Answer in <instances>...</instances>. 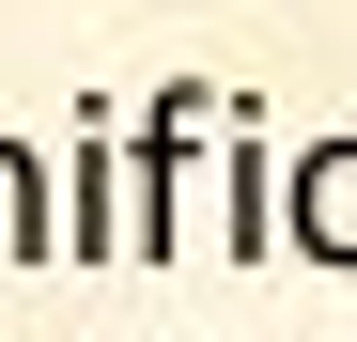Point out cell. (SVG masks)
<instances>
[{
  "label": "cell",
  "instance_id": "obj_1",
  "mask_svg": "<svg viewBox=\"0 0 357 342\" xmlns=\"http://www.w3.org/2000/svg\"><path fill=\"white\" fill-rule=\"evenodd\" d=\"M202 140H218V94L202 78H171V94L125 109V265H171V249H187V171H202Z\"/></svg>",
  "mask_w": 357,
  "mask_h": 342
},
{
  "label": "cell",
  "instance_id": "obj_2",
  "mask_svg": "<svg viewBox=\"0 0 357 342\" xmlns=\"http://www.w3.org/2000/svg\"><path fill=\"white\" fill-rule=\"evenodd\" d=\"M202 171H218V265H280V140H264L249 94H218Z\"/></svg>",
  "mask_w": 357,
  "mask_h": 342
},
{
  "label": "cell",
  "instance_id": "obj_3",
  "mask_svg": "<svg viewBox=\"0 0 357 342\" xmlns=\"http://www.w3.org/2000/svg\"><path fill=\"white\" fill-rule=\"evenodd\" d=\"M63 265H125V109H78V156H47Z\"/></svg>",
  "mask_w": 357,
  "mask_h": 342
},
{
  "label": "cell",
  "instance_id": "obj_4",
  "mask_svg": "<svg viewBox=\"0 0 357 342\" xmlns=\"http://www.w3.org/2000/svg\"><path fill=\"white\" fill-rule=\"evenodd\" d=\"M280 249L295 265H357V125L342 140H295V171H280Z\"/></svg>",
  "mask_w": 357,
  "mask_h": 342
},
{
  "label": "cell",
  "instance_id": "obj_5",
  "mask_svg": "<svg viewBox=\"0 0 357 342\" xmlns=\"http://www.w3.org/2000/svg\"><path fill=\"white\" fill-rule=\"evenodd\" d=\"M0 265H63V202H47L31 140H0Z\"/></svg>",
  "mask_w": 357,
  "mask_h": 342
}]
</instances>
